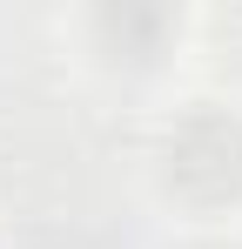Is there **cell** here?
Instances as JSON below:
<instances>
[{"label":"cell","instance_id":"obj_1","mask_svg":"<svg viewBox=\"0 0 242 249\" xmlns=\"http://www.w3.org/2000/svg\"><path fill=\"white\" fill-rule=\"evenodd\" d=\"M155 189L189 215L242 209V108L189 101L155 135Z\"/></svg>","mask_w":242,"mask_h":249},{"label":"cell","instance_id":"obj_2","mask_svg":"<svg viewBox=\"0 0 242 249\" xmlns=\"http://www.w3.org/2000/svg\"><path fill=\"white\" fill-rule=\"evenodd\" d=\"M81 34H87L94 68H108L121 81H148L182 47V14L161 0H101L81 14Z\"/></svg>","mask_w":242,"mask_h":249},{"label":"cell","instance_id":"obj_3","mask_svg":"<svg viewBox=\"0 0 242 249\" xmlns=\"http://www.w3.org/2000/svg\"><path fill=\"white\" fill-rule=\"evenodd\" d=\"M202 47H208V68H215V74L242 81V0L236 7H215V14L202 20Z\"/></svg>","mask_w":242,"mask_h":249},{"label":"cell","instance_id":"obj_4","mask_svg":"<svg viewBox=\"0 0 242 249\" xmlns=\"http://www.w3.org/2000/svg\"><path fill=\"white\" fill-rule=\"evenodd\" d=\"M182 249H242L236 236H195V243H182Z\"/></svg>","mask_w":242,"mask_h":249}]
</instances>
